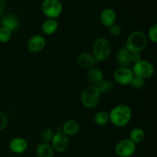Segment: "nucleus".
<instances>
[{
  "label": "nucleus",
  "instance_id": "423d86ee",
  "mask_svg": "<svg viewBox=\"0 0 157 157\" xmlns=\"http://www.w3.org/2000/svg\"><path fill=\"white\" fill-rule=\"evenodd\" d=\"M133 73L135 76L141 78H148L154 73V67L151 62L146 60H141L135 63L133 68Z\"/></svg>",
  "mask_w": 157,
  "mask_h": 157
},
{
  "label": "nucleus",
  "instance_id": "a878e982",
  "mask_svg": "<svg viewBox=\"0 0 157 157\" xmlns=\"http://www.w3.org/2000/svg\"><path fill=\"white\" fill-rule=\"evenodd\" d=\"M148 37L153 43L157 42V25L154 24L150 27L148 32Z\"/></svg>",
  "mask_w": 157,
  "mask_h": 157
},
{
  "label": "nucleus",
  "instance_id": "6ab92c4d",
  "mask_svg": "<svg viewBox=\"0 0 157 157\" xmlns=\"http://www.w3.org/2000/svg\"><path fill=\"white\" fill-rule=\"evenodd\" d=\"M58 27V23L56 19L53 18H48L43 22L41 29L43 32L46 35H52L57 31Z\"/></svg>",
  "mask_w": 157,
  "mask_h": 157
},
{
  "label": "nucleus",
  "instance_id": "412c9836",
  "mask_svg": "<svg viewBox=\"0 0 157 157\" xmlns=\"http://www.w3.org/2000/svg\"><path fill=\"white\" fill-rule=\"evenodd\" d=\"M97 87L101 94H106L111 92L114 89V83L112 80L104 79Z\"/></svg>",
  "mask_w": 157,
  "mask_h": 157
},
{
  "label": "nucleus",
  "instance_id": "6e6552de",
  "mask_svg": "<svg viewBox=\"0 0 157 157\" xmlns=\"http://www.w3.org/2000/svg\"><path fill=\"white\" fill-rule=\"evenodd\" d=\"M52 148L56 152H64L69 146L68 135H66L62 131H58L56 133L54 134L52 139Z\"/></svg>",
  "mask_w": 157,
  "mask_h": 157
},
{
  "label": "nucleus",
  "instance_id": "9b49d317",
  "mask_svg": "<svg viewBox=\"0 0 157 157\" xmlns=\"http://www.w3.org/2000/svg\"><path fill=\"white\" fill-rule=\"evenodd\" d=\"M117 19V13L112 8H106L101 12L100 15V20L103 26L110 27L115 24Z\"/></svg>",
  "mask_w": 157,
  "mask_h": 157
},
{
  "label": "nucleus",
  "instance_id": "9d476101",
  "mask_svg": "<svg viewBox=\"0 0 157 157\" xmlns=\"http://www.w3.org/2000/svg\"><path fill=\"white\" fill-rule=\"evenodd\" d=\"M46 45L45 39L40 35H35L30 38L28 42V49L30 52L37 53L43 50Z\"/></svg>",
  "mask_w": 157,
  "mask_h": 157
},
{
  "label": "nucleus",
  "instance_id": "bb28decb",
  "mask_svg": "<svg viewBox=\"0 0 157 157\" xmlns=\"http://www.w3.org/2000/svg\"><path fill=\"white\" fill-rule=\"evenodd\" d=\"M121 32H122V30H121V26H118V25L113 24L111 26H110V32L113 36H119L121 34Z\"/></svg>",
  "mask_w": 157,
  "mask_h": 157
},
{
  "label": "nucleus",
  "instance_id": "2eb2a0df",
  "mask_svg": "<svg viewBox=\"0 0 157 157\" xmlns=\"http://www.w3.org/2000/svg\"><path fill=\"white\" fill-rule=\"evenodd\" d=\"M88 81L94 86H98L104 79L103 72L96 67H91L89 69L87 74Z\"/></svg>",
  "mask_w": 157,
  "mask_h": 157
},
{
  "label": "nucleus",
  "instance_id": "f3484780",
  "mask_svg": "<svg viewBox=\"0 0 157 157\" xmlns=\"http://www.w3.org/2000/svg\"><path fill=\"white\" fill-rule=\"evenodd\" d=\"M61 129L62 132H64L67 135H75L79 131L80 125L76 120L68 119L64 123Z\"/></svg>",
  "mask_w": 157,
  "mask_h": 157
},
{
  "label": "nucleus",
  "instance_id": "4468645a",
  "mask_svg": "<svg viewBox=\"0 0 157 157\" xmlns=\"http://www.w3.org/2000/svg\"><path fill=\"white\" fill-rule=\"evenodd\" d=\"M78 64L84 69H90L93 67L94 65L96 62V60L94 58L93 55L90 54L89 52H83L78 55L77 58Z\"/></svg>",
  "mask_w": 157,
  "mask_h": 157
},
{
  "label": "nucleus",
  "instance_id": "a211bd4d",
  "mask_svg": "<svg viewBox=\"0 0 157 157\" xmlns=\"http://www.w3.org/2000/svg\"><path fill=\"white\" fill-rule=\"evenodd\" d=\"M36 154L38 157H53L54 149L52 146L47 143H40L36 149Z\"/></svg>",
  "mask_w": 157,
  "mask_h": 157
},
{
  "label": "nucleus",
  "instance_id": "1a4fd4ad",
  "mask_svg": "<svg viewBox=\"0 0 157 157\" xmlns=\"http://www.w3.org/2000/svg\"><path fill=\"white\" fill-rule=\"evenodd\" d=\"M114 79L118 84L122 86L130 85L133 80L134 75L133 71L127 67H120L117 69L113 74Z\"/></svg>",
  "mask_w": 157,
  "mask_h": 157
},
{
  "label": "nucleus",
  "instance_id": "b1692460",
  "mask_svg": "<svg viewBox=\"0 0 157 157\" xmlns=\"http://www.w3.org/2000/svg\"><path fill=\"white\" fill-rule=\"evenodd\" d=\"M54 131L51 128H44L41 133V137L44 143H50L52 142V138L54 136Z\"/></svg>",
  "mask_w": 157,
  "mask_h": 157
},
{
  "label": "nucleus",
  "instance_id": "f257e3e1",
  "mask_svg": "<svg viewBox=\"0 0 157 157\" xmlns=\"http://www.w3.org/2000/svg\"><path fill=\"white\" fill-rule=\"evenodd\" d=\"M131 117V109L127 105H119L110 110L109 121L117 127H123L128 124Z\"/></svg>",
  "mask_w": 157,
  "mask_h": 157
},
{
  "label": "nucleus",
  "instance_id": "ddd939ff",
  "mask_svg": "<svg viewBox=\"0 0 157 157\" xmlns=\"http://www.w3.org/2000/svg\"><path fill=\"white\" fill-rule=\"evenodd\" d=\"M11 151L16 154H21L25 152L28 148V143L25 139L21 137H15L11 140L9 143Z\"/></svg>",
  "mask_w": 157,
  "mask_h": 157
},
{
  "label": "nucleus",
  "instance_id": "f03ea898",
  "mask_svg": "<svg viewBox=\"0 0 157 157\" xmlns=\"http://www.w3.org/2000/svg\"><path fill=\"white\" fill-rule=\"evenodd\" d=\"M147 45V35L140 31H136L129 35L126 42V49L130 52H140L145 49Z\"/></svg>",
  "mask_w": 157,
  "mask_h": 157
},
{
  "label": "nucleus",
  "instance_id": "5701e85b",
  "mask_svg": "<svg viewBox=\"0 0 157 157\" xmlns=\"http://www.w3.org/2000/svg\"><path fill=\"white\" fill-rule=\"evenodd\" d=\"M12 31L8 28L2 26L0 28V42L6 43L11 39L12 37Z\"/></svg>",
  "mask_w": 157,
  "mask_h": 157
},
{
  "label": "nucleus",
  "instance_id": "c756f323",
  "mask_svg": "<svg viewBox=\"0 0 157 157\" xmlns=\"http://www.w3.org/2000/svg\"><path fill=\"white\" fill-rule=\"evenodd\" d=\"M6 6H7V5H6V1H4V0H0V15H2L3 12H5V10L6 9Z\"/></svg>",
  "mask_w": 157,
  "mask_h": 157
},
{
  "label": "nucleus",
  "instance_id": "20e7f679",
  "mask_svg": "<svg viewBox=\"0 0 157 157\" xmlns=\"http://www.w3.org/2000/svg\"><path fill=\"white\" fill-rule=\"evenodd\" d=\"M111 52L110 43L107 38H98L93 44V56L97 62L107 59Z\"/></svg>",
  "mask_w": 157,
  "mask_h": 157
},
{
  "label": "nucleus",
  "instance_id": "f8f14e48",
  "mask_svg": "<svg viewBox=\"0 0 157 157\" xmlns=\"http://www.w3.org/2000/svg\"><path fill=\"white\" fill-rule=\"evenodd\" d=\"M0 25L13 32L19 28L20 21L18 17L14 14H8L2 18Z\"/></svg>",
  "mask_w": 157,
  "mask_h": 157
},
{
  "label": "nucleus",
  "instance_id": "4be33fe9",
  "mask_svg": "<svg viewBox=\"0 0 157 157\" xmlns=\"http://www.w3.org/2000/svg\"><path fill=\"white\" fill-rule=\"evenodd\" d=\"M94 123L98 126H104L109 122V113L105 111H101L95 114Z\"/></svg>",
  "mask_w": 157,
  "mask_h": 157
},
{
  "label": "nucleus",
  "instance_id": "dca6fc26",
  "mask_svg": "<svg viewBox=\"0 0 157 157\" xmlns=\"http://www.w3.org/2000/svg\"><path fill=\"white\" fill-rule=\"evenodd\" d=\"M116 60L117 64L121 67H127L131 62L130 60V52L127 49H121L117 51L116 55Z\"/></svg>",
  "mask_w": 157,
  "mask_h": 157
},
{
  "label": "nucleus",
  "instance_id": "cd10ccee",
  "mask_svg": "<svg viewBox=\"0 0 157 157\" xmlns=\"http://www.w3.org/2000/svg\"><path fill=\"white\" fill-rule=\"evenodd\" d=\"M130 60H131V62H133L135 64V63H137L138 62L142 60V56H141L140 52H130Z\"/></svg>",
  "mask_w": 157,
  "mask_h": 157
},
{
  "label": "nucleus",
  "instance_id": "aec40b11",
  "mask_svg": "<svg viewBox=\"0 0 157 157\" xmlns=\"http://www.w3.org/2000/svg\"><path fill=\"white\" fill-rule=\"evenodd\" d=\"M129 139H130V140H132L135 144L141 143V142L144 141V139H145V132H144V129H142L141 128H135V129H133V130H131V132H130V138Z\"/></svg>",
  "mask_w": 157,
  "mask_h": 157
},
{
  "label": "nucleus",
  "instance_id": "393cba45",
  "mask_svg": "<svg viewBox=\"0 0 157 157\" xmlns=\"http://www.w3.org/2000/svg\"><path fill=\"white\" fill-rule=\"evenodd\" d=\"M130 85H131V86L133 89H141L144 86H145V82H144V78L134 76Z\"/></svg>",
  "mask_w": 157,
  "mask_h": 157
},
{
  "label": "nucleus",
  "instance_id": "39448f33",
  "mask_svg": "<svg viewBox=\"0 0 157 157\" xmlns=\"http://www.w3.org/2000/svg\"><path fill=\"white\" fill-rule=\"evenodd\" d=\"M41 10L48 18L56 19L61 15L63 6L60 0H44L41 4Z\"/></svg>",
  "mask_w": 157,
  "mask_h": 157
},
{
  "label": "nucleus",
  "instance_id": "c85d7f7f",
  "mask_svg": "<svg viewBox=\"0 0 157 157\" xmlns=\"http://www.w3.org/2000/svg\"><path fill=\"white\" fill-rule=\"evenodd\" d=\"M7 118L2 112L0 111V131L3 130L7 125Z\"/></svg>",
  "mask_w": 157,
  "mask_h": 157
},
{
  "label": "nucleus",
  "instance_id": "7ed1b4c3",
  "mask_svg": "<svg viewBox=\"0 0 157 157\" xmlns=\"http://www.w3.org/2000/svg\"><path fill=\"white\" fill-rule=\"evenodd\" d=\"M101 96V93L97 86H87L81 92V103L86 108L93 109L99 104Z\"/></svg>",
  "mask_w": 157,
  "mask_h": 157
},
{
  "label": "nucleus",
  "instance_id": "0eeeda50",
  "mask_svg": "<svg viewBox=\"0 0 157 157\" xmlns=\"http://www.w3.org/2000/svg\"><path fill=\"white\" fill-rule=\"evenodd\" d=\"M136 144L130 139H124L117 143L115 152L120 157H130L136 152Z\"/></svg>",
  "mask_w": 157,
  "mask_h": 157
}]
</instances>
